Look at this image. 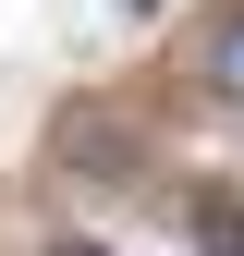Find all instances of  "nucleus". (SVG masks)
<instances>
[{
	"label": "nucleus",
	"instance_id": "f257e3e1",
	"mask_svg": "<svg viewBox=\"0 0 244 256\" xmlns=\"http://www.w3.org/2000/svg\"><path fill=\"white\" fill-rule=\"evenodd\" d=\"M183 86H196L208 110H244V0L196 24V49H183Z\"/></svg>",
	"mask_w": 244,
	"mask_h": 256
},
{
	"label": "nucleus",
	"instance_id": "f03ea898",
	"mask_svg": "<svg viewBox=\"0 0 244 256\" xmlns=\"http://www.w3.org/2000/svg\"><path fill=\"white\" fill-rule=\"evenodd\" d=\"M196 244H208V256H244V208L208 196V208H196Z\"/></svg>",
	"mask_w": 244,
	"mask_h": 256
},
{
	"label": "nucleus",
	"instance_id": "7ed1b4c3",
	"mask_svg": "<svg viewBox=\"0 0 244 256\" xmlns=\"http://www.w3.org/2000/svg\"><path fill=\"white\" fill-rule=\"evenodd\" d=\"M49 256H98V244H49Z\"/></svg>",
	"mask_w": 244,
	"mask_h": 256
},
{
	"label": "nucleus",
	"instance_id": "20e7f679",
	"mask_svg": "<svg viewBox=\"0 0 244 256\" xmlns=\"http://www.w3.org/2000/svg\"><path fill=\"white\" fill-rule=\"evenodd\" d=\"M122 12H159V0H122Z\"/></svg>",
	"mask_w": 244,
	"mask_h": 256
}]
</instances>
